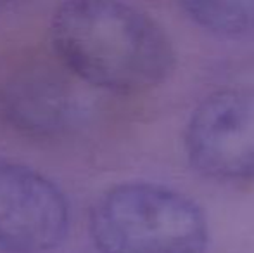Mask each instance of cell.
Returning a JSON list of instances; mask_svg holds the SVG:
<instances>
[{"mask_svg":"<svg viewBox=\"0 0 254 253\" xmlns=\"http://www.w3.org/2000/svg\"><path fill=\"white\" fill-rule=\"evenodd\" d=\"M184 148L199 173L216 180L254 177V88H221L195 106Z\"/></svg>","mask_w":254,"mask_h":253,"instance_id":"cell-3","label":"cell"},{"mask_svg":"<svg viewBox=\"0 0 254 253\" xmlns=\"http://www.w3.org/2000/svg\"><path fill=\"white\" fill-rule=\"evenodd\" d=\"M49 38L76 80L113 94H144L170 78L175 47L145 10L114 0H67L56 7Z\"/></svg>","mask_w":254,"mask_h":253,"instance_id":"cell-1","label":"cell"},{"mask_svg":"<svg viewBox=\"0 0 254 253\" xmlns=\"http://www.w3.org/2000/svg\"><path fill=\"white\" fill-rule=\"evenodd\" d=\"M184 12L216 35H244L254 30V0H190L182 3Z\"/></svg>","mask_w":254,"mask_h":253,"instance_id":"cell-6","label":"cell"},{"mask_svg":"<svg viewBox=\"0 0 254 253\" xmlns=\"http://www.w3.org/2000/svg\"><path fill=\"white\" fill-rule=\"evenodd\" d=\"M78 118V92L61 64L38 56L10 63L0 73V120L19 134L51 139Z\"/></svg>","mask_w":254,"mask_h":253,"instance_id":"cell-5","label":"cell"},{"mask_svg":"<svg viewBox=\"0 0 254 253\" xmlns=\"http://www.w3.org/2000/svg\"><path fill=\"white\" fill-rule=\"evenodd\" d=\"M88 233L99 253H206L209 224L197 201L156 182H123L95 198Z\"/></svg>","mask_w":254,"mask_h":253,"instance_id":"cell-2","label":"cell"},{"mask_svg":"<svg viewBox=\"0 0 254 253\" xmlns=\"http://www.w3.org/2000/svg\"><path fill=\"white\" fill-rule=\"evenodd\" d=\"M69 227L64 191L33 167L0 156V250L49 253L66 241Z\"/></svg>","mask_w":254,"mask_h":253,"instance_id":"cell-4","label":"cell"}]
</instances>
